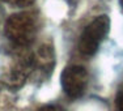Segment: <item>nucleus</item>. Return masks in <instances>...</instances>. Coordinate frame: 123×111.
<instances>
[{"instance_id": "f03ea898", "label": "nucleus", "mask_w": 123, "mask_h": 111, "mask_svg": "<svg viewBox=\"0 0 123 111\" xmlns=\"http://www.w3.org/2000/svg\"><path fill=\"white\" fill-rule=\"evenodd\" d=\"M110 29V18L106 14L96 17L85 26L79 39V50L85 56H92L97 52L102 41Z\"/></svg>"}, {"instance_id": "20e7f679", "label": "nucleus", "mask_w": 123, "mask_h": 111, "mask_svg": "<svg viewBox=\"0 0 123 111\" xmlns=\"http://www.w3.org/2000/svg\"><path fill=\"white\" fill-rule=\"evenodd\" d=\"M60 84L64 93L72 99H77L85 93L88 85V72L81 65L66 67L60 75Z\"/></svg>"}, {"instance_id": "0eeeda50", "label": "nucleus", "mask_w": 123, "mask_h": 111, "mask_svg": "<svg viewBox=\"0 0 123 111\" xmlns=\"http://www.w3.org/2000/svg\"><path fill=\"white\" fill-rule=\"evenodd\" d=\"M38 111H64V110L60 109V107H58V106H51V105H49V106H43L42 109H39Z\"/></svg>"}, {"instance_id": "6e6552de", "label": "nucleus", "mask_w": 123, "mask_h": 111, "mask_svg": "<svg viewBox=\"0 0 123 111\" xmlns=\"http://www.w3.org/2000/svg\"><path fill=\"white\" fill-rule=\"evenodd\" d=\"M117 110H118V111H123V90L119 93V95H118V101H117Z\"/></svg>"}, {"instance_id": "39448f33", "label": "nucleus", "mask_w": 123, "mask_h": 111, "mask_svg": "<svg viewBox=\"0 0 123 111\" xmlns=\"http://www.w3.org/2000/svg\"><path fill=\"white\" fill-rule=\"evenodd\" d=\"M55 64V55L52 46L42 45L36 55H33V69H37L41 73L49 75L52 71Z\"/></svg>"}, {"instance_id": "1a4fd4ad", "label": "nucleus", "mask_w": 123, "mask_h": 111, "mask_svg": "<svg viewBox=\"0 0 123 111\" xmlns=\"http://www.w3.org/2000/svg\"><path fill=\"white\" fill-rule=\"evenodd\" d=\"M119 3H121V5H122V8H123V0H119Z\"/></svg>"}, {"instance_id": "7ed1b4c3", "label": "nucleus", "mask_w": 123, "mask_h": 111, "mask_svg": "<svg viewBox=\"0 0 123 111\" xmlns=\"http://www.w3.org/2000/svg\"><path fill=\"white\" fill-rule=\"evenodd\" d=\"M33 69V55L14 54L1 73V81L11 89H18L26 82Z\"/></svg>"}, {"instance_id": "f257e3e1", "label": "nucleus", "mask_w": 123, "mask_h": 111, "mask_svg": "<svg viewBox=\"0 0 123 111\" xmlns=\"http://www.w3.org/2000/svg\"><path fill=\"white\" fill-rule=\"evenodd\" d=\"M7 38L17 47H28L34 42L38 33V18L31 12L14 13L4 26Z\"/></svg>"}, {"instance_id": "423d86ee", "label": "nucleus", "mask_w": 123, "mask_h": 111, "mask_svg": "<svg viewBox=\"0 0 123 111\" xmlns=\"http://www.w3.org/2000/svg\"><path fill=\"white\" fill-rule=\"evenodd\" d=\"M4 3H8V4L16 5V7H26V5H30L34 0H3Z\"/></svg>"}]
</instances>
